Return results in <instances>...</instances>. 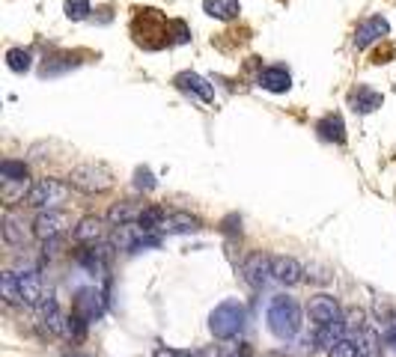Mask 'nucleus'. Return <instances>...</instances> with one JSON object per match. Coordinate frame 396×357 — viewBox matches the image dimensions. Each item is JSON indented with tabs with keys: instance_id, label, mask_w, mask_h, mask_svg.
Listing matches in <instances>:
<instances>
[{
	"instance_id": "33",
	"label": "nucleus",
	"mask_w": 396,
	"mask_h": 357,
	"mask_svg": "<svg viewBox=\"0 0 396 357\" xmlns=\"http://www.w3.org/2000/svg\"><path fill=\"white\" fill-rule=\"evenodd\" d=\"M152 357H191V351H176V349H167V345H158Z\"/></svg>"
},
{
	"instance_id": "2",
	"label": "nucleus",
	"mask_w": 396,
	"mask_h": 357,
	"mask_svg": "<svg viewBox=\"0 0 396 357\" xmlns=\"http://www.w3.org/2000/svg\"><path fill=\"white\" fill-rule=\"evenodd\" d=\"M245 319H247L245 304L236 298H229L212 310V316H208V331H212L215 340H233L236 333L245 328Z\"/></svg>"
},
{
	"instance_id": "12",
	"label": "nucleus",
	"mask_w": 396,
	"mask_h": 357,
	"mask_svg": "<svg viewBox=\"0 0 396 357\" xmlns=\"http://www.w3.org/2000/svg\"><path fill=\"white\" fill-rule=\"evenodd\" d=\"M381 93H376L372 86H367V84H358L355 89L349 93V105H351V110L355 114H372V110H379L381 107Z\"/></svg>"
},
{
	"instance_id": "17",
	"label": "nucleus",
	"mask_w": 396,
	"mask_h": 357,
	"mask_svg": "<svg viewBox=\"0 0 396 357\" xmlns=\"http://www.w3.org/2000/svg\"><path fill=\"white\" fill-rule=\"evenodd\" d=\"M259 86L268 89V93H286V89L292 86V75L283 69V66H271L259 75Z\"/></svg>"
},
{
	"instance_id": "19",
	"label": "nucleus",
	"mask_w": 396,
	"mask_h": 357,
	"mask_svg": "<svg viewBox=\"0 0 396 357\" xmlns=\"http://www.w3.org/2000/svg\"><path fill=\"white\" fill-rule=\"evenodd\" d=\"M114 248H107V244H98V248H96V244H93V248L90 250H84L81 253V265L86 268V271H90V274H98V271H105V265L107 262H111V253Z\"/></svg>"
},
{
	"instance_id": "35",
	"label": "nucleus",
	"mask_w": 396,
	"mask_h": 357,
	"mask_svg": "<svg viewBox=\"0 0 396 357\" xmlns=\"http://www.w3.org/2000/svg\"><path fill=\"white\" fill-rule=\"evenodd\" d=\"M191 357H218L215 349H200V351H191Z\"/></svg>"
},
{
	"instance_id": "21",
	"label": "nucleus",
	"mask_w": 396,
	"mask_h": 357,
	"mask_svg": "<svg viewBox=\"0 0 396 357\" xmlns=\"http://www.w3.org/2000/svg\"><path fill=\"white\" fill-rule=\"evenodd\" d=\"M39 310H42V321H45V328L51 331V333H63L66 331V325H63V312H60V304L54 301L51 295L48 298H42V304H39Z\"/></svg>"
},
{
	"instance_id": "18",
	"label": "nucleus",
	"mask_w": 396,
	"mask_h": 357,
	"mask_svg": "<svg viewBox=\"0 0 396 357\" xmlns=\"http://www.w3.org/2000/svg\"><path fill=\"white\" fill-rule=\"evenodd\" d=\"M203 13L218 21H236L241 13L238 0H203Z\"/></svg>"
},
{
	"instance_id": "14",
	"label": "nucleus",
	"mask_w": 396,
	"mask_h": 357,
	"mask_svg": "<svg viewBox=\"0 0 396 357\" xmlns=\"http://www.w3.org/2000/svg\"><path fill=\"white\" fill-rule=\"evenodd\" d=\"M18 289H21V304L27 307H39L42 304V283H39V274L36 271H21L18 274Z\"/></svg>"
},
{
	"instance_id": "16",
	"label": "nucleus",
	"mask_w": 396,
	"mask_h": 357,
	"mask_svg": "<svg viewBox=\"0 0 396 357\" xmlns=\"http://www.w3.org/2000/svg\"><path fill=\"white\" fill-rule=\"evenodd\" d=\"M316 131L319 137L328 140V143H346V122L340 114H328L316 122Z\"/></svg>"
},
{
	"instance_id": "3",
	"label": "nucleus",
	"mask_w": 396,
	"mask_h": 357,
	"mask_svg": "<svg viewBox=\"0 0 396 357\" xmlns=\"http://www.w3.org/2000/svg\"><path fill=\"white\" fill-rule=\"evenodd\" d=\"M72 188H78L84 194H102L107 188H114V173L105 164H81L72 170Z\"/></svg>"
},
{
	"instance_id": "11",
	"label": "nucleus",
	"mask_w": 396,
	"mask_h": 357,
	"mask_svg": "<svg viewBox=\"0 0 396 357\" xmlns=\"http://www.w3.org/2000/svg\"><path fill=\"white\" fill-rule=\"evenodd\" d=\"M72 312L93 325V321H96V319H102V312H105L102 295H98L96 289H81L78 298H75V310H72Z\"/></svg>"
},
{
	"instance_id": "6",
	"label": "nucleus",
	"mask_w": 396,
	"mask_h": 357,
	"mask_svg": "<svg viewBox=\"0 0 396 357\" xmlns=\"http://www.w3.org/2000/svg\"><path fill=\"white\" fill-rule=\"evenodd\" d=\"M203 223L197 215L191 211H170V215H164L158 232H167V236H191V232H200Z\"/></svg>"
},
{
	"instance_id": "1",
	"label": "nucleus",
	"mask_w": 396,
	"mask_h": 357,
	"mask_svg": "<svg viewBox=\"0 0 396 357\" xmlns=\"http://www.w3.org/2000/svg\"><path fill=\"white\" fill-rule=\"evenodd\" d=\"M266 321H268V331L277 340H292L295 333L301 331V307L295 304L292 298L277 295V298H271Z\"/></svg>"
},
{
	"instance_id": "27",
	"label": "nucleus",
	"mask_w": 396,
	"mask_h": 357,
	"mask_svg": "<svg viewBox=\"0 0 396 357\" xmlns=\"http://www.w3.org/2000/svg\"><path fill=\"white\" fill-rule=\"evenodd\" d=\"M63 13H66V18H69V21H84L86 15L93 13V6H90V0H66Z\"/></svg>"
},
{
	"instance_id": "15",
	"label": "nucleus",
	"mask_w": 396,
	"mask_h": 357,
	"mask_svg": "<svg viewBox=\"0 0 396 357\" xmlns=\"http://www.w3.org/2000/svg\"><path fill=\"white\" fill-rule=\"evenodd\" d=\"M30 223L21 218V215H6L3 220V238L9 244H15V248H24V244L30 241Z\"/></svg>"
},
{
	"instance_id": "24",
	"label": "nucleus",
	"mask_w": 396,
	"mask_h": 357,
	"mask_svg": "<svg viewBox=\"0 0 396 357\" xmlns=\"http://www.w3.org/2000/svg\"><path fill=\"white\" fill-rule=\"evenodd\" d=\"M0 176H3V182H27L30 170L24 161H3L0 164Z\"/></svg>"
},
{
	"instance_id": "30",
	"label": "nucleus",
	"mask_w": 396,
	"mask_h": 357,
	"mask_svg": "<svg viewBox=\"0 0 396 357\" xmlns=\"http://www.w3.org/2000/svg\"><path fill=\"white\" fill-rule=\"evenodd\" d=\"M135 185H137V191H152V188H155V176H152V170H146V167H137Z\"/></svg>"
},
{
	"instance_id": "28",
	"label": "nucleus",
	"mask_w": 396,
	"mask_h": 357,
	"mask_svg": "<svg viewBox=\"0 0 396 357\" xmlns=\"http://www.w3.org/2000/svg\"><path fill=\"white\" fill-rule=\"evenodd\" d=\"M164 215H167V211L164 208H158V206H149V208H143V215H140V227L143 229H149V232H155L158 227H161V220H164Z\"/></svg>"
},
{
	"instance_id": "4",
	"label": "nucleus",
	"mask_w": 396,
	"mask_h": 357,
	"mask_svg": "<svg viewBox=\"0 0 396 357\" xmlns=\"http://www.w3.org/2000/svg\"><path fill=\"white\" fill-rule=\"evenodd\" d=\"M66 197H69V188H66L60 178H39L27 191V206L42 208V211L57 208L60 203H66Z\"/></svg>"
},
{
	"instance_id": "25",
	"label": "nucleus",
	"mask_w": 396,
	"mask_h": 357,
	"mask_svg": "<svg viewBox=\"0 0 396 357\" xmlns=\"http://www.w3.org/2000/svg\"><path fill=\"white\" fill-rule=\"evenodd\" d=\"M319 328H322V331H319V342L331 349L337 340H343V331H346L349 325H346L343 319H337V321H331V325H319Z\"/></svg>"
},
{
	"instance_id": "8",
	"label": "nucleus",
	"mask_w": 396,
	"mask_h": 357,
	"mask_svg": "<svg viewBox=\"0 0 396 357\" xmlns=\"http://www.w3.org/2000/svg\"><path fill=\"white\" fill-rule=\"evenodd\" d=\"M271 277L280 286H295L304 280V268L292 256H271Z\"/></svg>"
},
{
	"instance_id": "31",
	"label": "nucleus",
	"mask_w": 396,
	"mask_h": 357,
	"mask_svg": "<svg viewBox=\"0 0 396 357\" xmlns=\"http://www.w3.org/2000/svg\"><path fill=\"white\" fill-rule=\"evenodd\" d=\"M170 30L176 33V36H173L176 45H182V42H188V39H191V33H188V27H185L182 21H170Z\"/></svg>"
},
{
	"instance_id": "26",
	"label": "nucleus",
	"mask_w": 396,
	"mask_h": 357,
	"mask_svg": "<svg viewBox=\"0 0 396 357\" xmlns=\"http://www.w3.org/2000/svg\"><path fill=\"white\" fill-rule=\"evenodd\" d=\"M0 292H3V298L9 301V304H21V289H18V274L15 271H6L3 277H0Z\"/></svg>"
},
{
	"instance_id": "20",
	"label": "nucleus",
	"mask_w": 396,
	"mask_h": 357,
	"mask_svg": "<svg viewBox=\"0 0 396 357\" xmlns=\"http://www.w3.org/2000/svg\"><path fill=\"white\" fill-rule=\"evenodd\" d=\"M102 236H105L102 218H84V220H78V227H75V241L78 244H96Z\"/></svg>"
},
{
	"instance_id": "36",
	"label": "nucleus",
	"mask_w": 396,
	"mask_h": 357,
	"mask_svg": "<svg viewBox=\"0 0 396 357\" xmlns=\"http://www.w3.org/2000/svg\"><path fill=\"white\" fill-rule=\"evenodd\" d=\"M388 342H390V345H396V325L388 331Z\"/></svg>"
},
{
	"instance_id": "32",
	"label": "nucleus",
	"mask_w": 396,
	"mask_h": 357,
	"mask_svg": "<svg viewBox=\"0 0 396 357\" xmlns=\"http://www.w3.org/2000/svg\"><path fill=\"white\" fill-rule=\"evenodd\" d=\"M372 342H376V337H372V333H364V337L355 342V345H358V354H360V357H370V354H372Z\"/></svg>"
},
{
	"instance_id": "37",
	"label": "nucleus",
	"mask_w": 396,
	"mask_h": 357,
	"mask_svg": "<svg viewBox=\"0 0 396 357\" xmlns=\"http://www.w3.org/2000/svg\"><path fill=\"white\" fill-rule=\"evenodd\" d=\"M229 357H250V354H247V351H245V354H229Z\"/></svg>"
},
{
	"instance_id": "34",
	"label": "nucleus",
	"mask_w": 396,
	"mask_h": 357,
	"mask_svg": "<svg viewBox=\"0 0 396 357\" xmlns=\"http://www.w3.org/2000/svg\"><path fill=\"white\" fill-rule=\"evenodd\" d=\"M346 325H364V312H360V310H349V321H346Z\"/></svg>"
},
{
	"instance_id": "9",
	"label": "nucleus",
	"mask_w": 396,
	"mask_h": 357,
	"mask_svg": "<svg viewBox=\"0 0 396 357\" xmlns=\"http://www.w3.org/2000/svg\"><path fill=\"white\" fill-rule=\"evenodd\" d=\"M66 227H72L69 215H66V211H54V208L42 211V215L33 220V232H36L39 238H54V236H60Z\"/></svg>"
},
{
	"instance_id": "10",
	"label": "nucleus",
	"mask_w": 396,
	"mask_h": 357,
	"mask_svg": "<svg viewBox=\"0 0 396 357\" xmlns=\"http://www.w3.org/2000/svg\"><path fill=\"white\" fill-rule=\"evenodd\" d=\"M388 33H390L388 18L372 15V18H367V21H364V24H358V30H355V48H370L372 42L384 39Z\"/></svg>"
},
{
	"instance_id": "7",
	"label": "nucleus",
	"mask_w": 396,
	"mask_h": 357,
	"mask_svg": "<svg viewBox=\"0 0 396 357\" xmlns=\"http://www.w3.org/2000/svg\"><path fill=\"white\" fill-rule=\"evenodd\" d=\"M176 89H182V93H188V96H194V98H200V102H212L215 98V86L206 81V77H200L197 72H179L176 75Z\"/></svg>"
},
{
	"instance_id": "13",
	"label": "nucleus",
	"mask_w": 396,
	"mask_h": 357,
	"mask_svg": "<svg viewBox=\"0 0 396 357\" xmlns=\"http://www.w3.org/2000/svg\"><path fill=\"white\" fill-rule=\"evenodd\" d=\"M310 319L316 321V325H331V321L340 319V304L337 298L331 295H316L310 301Z\"/></svg>"
},
{
	"instance_id": "22",
	"label": "nucleus",
	"mask_w": 396,
	"mask_h": 357,
	"mask_svg": "<svg viewBox=\"0 0 396 357\" xmlns=\"http://www.w3.org/2000/svg\"><path fill=\"white\" fill-rule=\"evenodd\" d=\"M143 215V206L137 203H116L111 206V211H107V220L114 223V227H123V223H137Z\"/></svg>"
},
{
	"instance_id": "23",
	"label": "nucleus",
	"mask_w": 396,
	"mask_h": 357,
	"mask_svg": "<svg viewBox=\"0 0 396 357\" xmlns=\"http://www.w3.org/2000/svg\"><path fill=\"white\" fill-rule=\"evenodd\" d=\"M6 66H9V69H13L15 75L30 72V66H33L30 51H27V48H9V51H6Z\"/></svg>"
},
{
	"instance_id": "29",
	"label": "nucleus",
	"mask_w": 396,
	"mask_h": 357,
	"mask_svg": "<svg viewBox=\"0 0 396 357\" xmlns=\"http://www.w3.org/2000/svg\"><path fill=\"white\" fill-rule=\"evenodd\" d=\"M328 357H360V354H358V345H355V342L337 340L331 349H328Z\"/></svg>"
},
{
	"instance_id": "5",
	"label": "nucleus",
	"mask_w": 396,
	"mask_h": 357,
	"mask_svg": "<svg viewBox=\"0 0 396 357\" xmlns=\"http://www.w3.org/2000/svg\"><path fill=\"white\" fill-rule=\"evenodd\" d=\"M241 277H245V283L250 289H262L266 280L271 277V256L266 253H250L245 265H241Z\"/></svg>"
}]
</instances>
